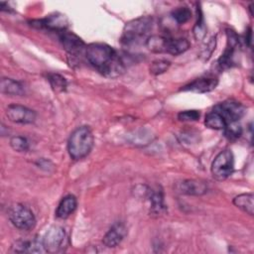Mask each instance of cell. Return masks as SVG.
<instances>
[{"label": "cell", "mask_w": 254, "mask_h": 254, "mask_svg": "<svg viewBox=\"0 0 254 254\" xmlns=\"http://www.w3.org/2000/svg\"><path fill=\"white\" fill-rule=\"evenodd\" d=\"M234 169V157L230 150L221 151L213 160L211 164L212 176L218 180L223 181L227 179Z\"/></svg>", "instance_id": "obj_6"}, {"label": "cell", "mask_w": 254, "mask_h": 254, "mask_svg": "<svg viewBox=\"0 0 254 254\" xmlns=\"http://www.w3.org/2000/svg\"><path fill=\"white\" fill-rule=\"evenodd\" d=\"M170 64H171L170 62L167 61V60H157V61H154L151 64L150 72L153 73V74H156V75L164 73L165 71H167V69L169 68Z\"/></svg>", "instance_id": "obj_26"}, {"label": "cell", "mask_w": 254, "mask_h": 254, "mask_svg": "<svg viewBox=\"0 0 254 254\" xmlns=\"http://www.w3.org/2000/svg\"><path fill=\"white\" fill-rule=\"evenodd\" d=\"M149 199L151 203L150 210L152 214L160 215L166 211V205L164 202V195L162 190H149Z\"/></svg>", "instance_id": "obj_15"}, {"label": "cell", "mask_w": 254, "mask_h": 254, "mask_svg": "<svg viewBox=\"0 0 254 254\" xmlns=\"http://www.w3.org/2000/svg\"><path fill=\"white\" fill-rule=\"evenodd\" d=\"M198 12L199 14H197V21L193 28V34L196 40L202 39L205 35V26H204V21H203L200 9H198Z\"/></svg>", "instance_id": "obj_27"}, {"label": "cell", "mask_w": 254, "mask_h": 254, "mask_svg": "<svg viewBox=\"0 0 254 254\" xmlns=\"http://www.w3.org/2000/svg\"><path fill=\"white\" fill-rule=\"evenodd\" d=\"M85 56L89 64L105 76L116 77L124 71V63L121 57L106 44L93 43L88 45L85 48Z\"/></svg>", "instance_id": "obj_1"}, {"label": "cell", "mask_w": 254, "mask_h": 254, "mask_svg": "<svg viewBox=\"0 0 254 254\" xmlns=\"http://www.w3.org/2000/svg\"><path fill=\"white\" fill-rule=\"evenodd\" d=\"M10 145L17 152H26L29 149L28 140L23 136H14L10 139Z\"/></svg>", "instance_id": "obj_25"}, {"label": "cell", "mask_w": 254, "mask_h": 254, "mask_svg": "<svg viewBox=\"0 0 254 254\" xmlns=\"http://www.w3.org/2000/svg\"><path fill=\"white\" fill-rule=\"evenodd\" d=\"M167 42H168V38L154 35L146 39V46L151 52L162 54V53H166Z\"/></svg>", "instance_id": "obj_20"}, {"label": "cell", "mask_w": 254, "mask_h": 254, "mask_svg": "<svg viewBox=\"0 0 254 254\" xmlns=\"http://www.w3.org/2000/svg\"><path fill=\"white\" fill-rule=\"evenodd\" d=\"M189 48H190V43L184 38L168 39L166 53L173 56H178L185 53Z\"/></svg>", "instance_id": "obj_18"}, {"label": "cell", "mask_w": 254, "mask_h": 254, "mask_svg": "<svg viewBox=\"0 0 254 254\" xmlns=\"http://www.w3.org/2000/svg\"><path fill=\"white\" fill-rule=\"evenodd\" d=\"M41 241L46 252L58 253L64 251V249L66 247L65 231L61 226H52L46 231Z\"/></svg>", "instance_id": "obj_5"}, {"label": "cell", "mask_w": 254, "mask_h": 254, "mask_svg": "<svg viewBox=\"0 0 254 254\" xmlns=\"http://www.w3.org/2000/svg\"><path fill=\"white\" fill-rule=\"evenodd\" d=\"M14 251L16 252H42L44 247L42 241L38 240H19L13 246ZM45 251V250H44Z\"/></svg>", "instance_id": "obj_19"}, {"label": "cell", "mask_w": 254, "mask_h": 254, "mask_svg": "<svg viewBox=\"0 0 254 254\" xmlns=\"http://www.w3.org/2000/svg\"><path fill=\"white\" fill-rule=\"evenodd\" d=\"M199 116L200 114L197 110H185L178 114V119L180 121H196Z\"/></svg>", "instance_id": "obj_28"}, {"label": "cell", "mask_w": 254, "mask_h": 254, "mask_svg": "<svg viewBox=\"0 0 254 254\" xmlns=\"http://www.w3.org/2000/svg\"><path fill=\"white\" fill-rule=\"evenodd\" d=\"M253 194L252 193H241L233 198V204L248 213L249 215H253L254 213V202H253Z\"/></svg>", "instance_id": "obj_17"}, {"label": "cell", "mask_w": 254, "mask_h": 254, "mask_svg": "<svg viewBox=\"0 0 254 254\" xmlns=\"http://www.w3.org/2000/svg\"><path fill=\"white\" fill-rule=\"evenodd\" d=\"M6 115L10 121L19 124H30L36 119V112L34 110L20 104L9 105Z\"/></svg>", "instance_id": "obj_8"}, {"label": "cell", "mask_w": 254, "mask_h": 254, "mask_svg": "<svg viewBox=\"0 0 254 254\" xmlns=\"http://www.w3.org/2000/svg\"><path fill=\"white\" fill-rule=\"evenodd\" d=\"M49 81L52 88L56 92H63L66 89V80L64 76L59 73H51L49 74Z\"/></svg>", "instance_id": "obj_22"}, {"label": "cell", "mask_w": 254, "mask_h": 254, "mask_svg": "<svg viewBox=\"0 0 254 254\" xmlns=\"http://www.w3.org/2000/svg\"><path fill=\"white\" fill-rule=\"evenodd\" d=\"M190 16L191 12L188 7H179L172 12V17L178 24L187 23L190 19Z\"/></svg>", "instance_id": "obj_24"}, {"label": "cell", "mask_w": 254, "mask_h": 254, "mask_svg": "<svg viewBox=\"0 0 254 254\" xmlns=\"http://www.w3.org/2000/svg\"><path fill=\"white\" fill-rule=\"evenodd\" d=\"M204 124L206 127L214 130H223L226 126V122L223 117L215 110H212L205 115Z\"/></svg>", "instance_id": "obj_21"}, {"label": "cell", "mask_w": 254, "mask_h": 254, "mask_svg": "<svg viewBox=\"0 0 254 254\" xmlns=\"http://www.w3.org/2000/svg\"><path fill=\"white\" fill-rule=\"evenodd\" d=\"M77 201L74 195L68 194L64 196L58 205L56 210V216L61 219H64L68 217L76 208Z\"/></svg>", "instance_id": "obj_14"}, {"label": "cell", "mask_w": 254, "mask_h": 254, "mask_svg": "<svg viewBox=\"0 0 254 254\" xmlns=\"http://www.w3.org/2000/svg\"><path fill=\"white\" fill-rule=\"evenodd\" d=\"M127 233V228L123 222H115L110 229L103 236L102 242L106 247H115L117 246L125 237Z\"/></svg>", "instance_id": "obj_11"}, {"label": "cell", "mask_w": 254, "mask_h": 254, "mask_svg": "<svg viewBox=\"0 0 254 254\" xmlns=\"http://www.w3.org/2000/svg\"><path fill=\"white\" fill-rule=\"evenodd\" d=\"M223 130H224L225 136L230 140H235V139L239 138L242 134V127L238 123V121L230 122V123L226 124V126L224 127Z\"/></svg>", "instance_id": "obj_23"}, {"label": "cell", "mask_w": 254, "mask_h": 254, "mask_svg": "<svg viewBox=\"0 0 254 254\" xmlns=\"http://www.w3.org/2000/svg\"><path fill=\"white\" fill-rule=\"evenodd\" d=\"M152 26L153 19L149 16H142L129 21L124 26L121 35L122 44L132 45L142 41L152 29Z\"/></svg>", "instance_id": "obj_3"}, {"label": "cell", "mask_w": 254, "mask_h": 254, "mask_svg": "<svg viewBox=\"0 0 254 254\" xmlns=\"http://www.w3.org/2000/svg\"><path fill=\"white\" fill-rule=\"evenodd\" d=\"M213 110L218 112L223 117L226 124L238 121L244 115L245 112L243 105L233 100H226L221 103H218L214 106Z\"/></svg>", "instance_id": "obj_7"}, {"label": "cell", "mask_w": 254, "mask_h": 254, "mask_svg": "<svg viewBox=\"0 0 254 254\" xmlns=\"http://www.w3.org/2000/svg\"><path fill=\"white\" fill-rule=\"evenodd\" d=\"M60 41L64 49L71 55L80 54L85 48L83 41L78 36L66 30L60 33Z\"/></svg>", "instance_id": "obj_10"}, {"label": "cell", "mask_w": 254, "mask_h": 254, "mask_svg": "<svg viewBox=\"0 0 254 254\" xmlns=\"http://www.w3.org/2000/svg\"><path fill=\"white\" fill-rule=\"evenodd\" d=\"M94 143L92 131L88 126L77 127L70 134L67 141V151L71 159L80 160L86 157Z\"/></svg>", "instance_id": "obj_2"}, {"label": "cell", "mask_w": 254, "mask_h": 254, "mask_svg": "<svg viewBox=\"0 0 254 254\" xmlns=\"http://www.w3.org/2000/svg\"><path fill=\"white\" fill-rule=\"evenodd\" d=\"M32 25L37 28H45V29H49V30H53L61 33L66 30L68 21L64 15L57 13V14L49 15L44 19L33 21Z\"/></svg>", "instance_id": "obj_9"}, {"label": "cell", "mask_w": 254, "mask_h": 254, "mask_svg": "<svg viewBox=\"0 0 254 254\" xmlns=\"http://www.w3.org/2000/svg\"><path fill=\"white\" fill-rule=\"evenodd\" d=\"M179 192L189 195H201L207 191V184L200 180H186L177 185Z\"/></svg>", "instance_id": "obj_12"}, {"label": "cell", "mask_w": 254, "mask_h": 254, "mask_svg": "<svg viewBox=\"0 0 254 254\" xmlns=\"http://www.w3.org/2000/svg\"><path fill=\"white\" fill-rule=\"evenodd\" d=\"M8 216L11 223L21 230L28 231L36 225V218L32 210L20 203H16L10 207Z\"/></svg>", "instance_id": "obj_4"}, {"label": "cell", "mask_w": 254, "mask_h": 254, "mask_svg": "<svg viewBox=\"0 0 254 254\" xmlns=\"http://www.w3.org/2000/svg\"><path fill=\"white\" fill-rule=\"evenodd\" d=\"M1 92L8 95H21L24 92L23 85L12 78L3 77L0 82Z\"/></svg>", "instance_id": "obj_16"}, {"label": "cell", "mask_w": 254, "mask_h": 254, "mask_svg": "<svg viewBox=\"0 0 254 254\" xmlns=\"http://www.w3.org/2000/svg\"><path fill=\"white\" fill-rule=\"evenodd\" d=\"M217 83L218 81L214 77H200L185 85L182 90L191 91L195 93H205L213 90L216 87Z\"/></svg>", "instance_id": "obj_13"}]
</instances>
